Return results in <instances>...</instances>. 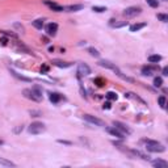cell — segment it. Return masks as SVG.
<instances>
[{"label":"cell","mask_w":168,"mask_h":168,"mask_svg":"<svg viewBox=\"0 0 168 168\" xmlns=\"http://www.w3.org/2000/svg\"><path fill=\"white\" fill-rule=\"evenodd\" d=\"M83 118L87 122H89V124H93V125H96V126H101V127H105V126H106V125H105V122L103 121V120L97 118V117L91 116V114H84Z\"/></svg>","instance_id":"cell-4"},{"label":"cell","mask_w":168,"mask_h":168,"mask_svg":"<svg viewBox=\"0 0 168 168\" xmlns=\"http://www.w3.org/2000/svg\"><path fill=\"white\" fill-rule=\"evenodd\" d=\"M141 12H142L141 7H129L124 11V16H126V17H135V16L141 15Z\"/></svg>","instance_id":"cell-5"},{"label":"cell","mask_w":168,"mask_h":168,"mask_svg":"<svg viewBox=\"0 0 168 168\" xmlns=\"http://www.w3.org/2000/svg\"><path fill=\"white\" fill-rule=\"evenodd\" d=\"M152 166L156 168H167L168 163L166 160H162V159H158V160H152Z\"/></svg>","instance_id":"cell-15"},{"label":"cell","mask_w":168,"mask_h":168,"mask_svg":"<svg viewBox=\"0 0 168 168\" xmlns=\"http://www.w3.org/2000/svg\"><path fill=\"white\" fill-rule=\"evenodd\" d=\"M45 30H46V33L49 36H53V37H54V36L57 34V32H58V24H55V22H50V24L46 25Z\"/></svg>","instance_id":"cell-9"},{"label":"cell","mask_w":168,"mask_h":168,"mask_svg":"<svg viewBox=\"0 0 168 168\" xmlns=\"http://www.w3.org/2000/svg\"><path fill=\"white\" fill-rule=\"evenodd\" d=\"M146 1H147V4L150 5V7H152V8H158L159 7L158 0H146Z\"/></svg>","instance_id":"cell-25"},{"label":"cell","mask_w":168,"mask_h":168,"mask_svg":"<svg viewBox=\"0 0 168 168\" xmlns=\"http://www.w3.org/2000/svg\"><path fill=\"white\" fill-rule=\"evenodd\" d=\"M162 84H163V79H162L160 76H158V78H155V79H154V85L155 87H162Z\"/></svg>","instance_id":"cell-24"},{"label":"cell","mask_w":168,"mask_h":168,"mask_svg":"<svg viewBox=\"0 0 168 168\" xmlns=\"http://www.w3.org/2000/svg\"><path fill=\"white\" fill-rule=\"evenodd\" d=\"M24 96L33 100V101L40 103L42 100V88L40 85H34L30 89H24Z\"/></svg>","instance_id":"cell-1"},{"label":"cell","mask_w":168,"mask_h":168,"mask_svg":"<svg viewBox=\"0 0 168 168\" xmlns=\"http://www.w3.org/2000/svg\"><path fill=\"white\" fill-rule=\"evenodd\" d=\"M164 1H166V0H164Z\"/></svg>","instance_id":"cell-39"},{"label":"cell","mask_w":168,"mask_h":168,"mask_svg":"<svg viewBox=\"0 0 168 168\" xmlns=\"http://www.w3.org/2000/svg\"><path fill=\"white\" fill-rule=\"evenodd\" d=\"M0 145H3V141H0Z\"/></svg>","instance_id":"cell-38"},{"label":"cell","mask_w":168,"mask_h":168,"mask_svg":"<svg viewBox=\"0 0 168 168\" xmlns=\"http://www.w3.org/2000/svg\"><path fill=\"white\" fill-rule=\"evenodd\" d=\"M146 22H138V24H134V25H131L130 26V32H138V30H141L142 28H145L146 26Z\"/></svg>","instance_id":"cell-17"},{"label":"cell","mask_w":168,"mask_h":168,"mask_svg":"<svg viewBox=\"0 0 168 168\" xmlns=\"http://www.w3.org/2000/svg\"><path fill=\"white\" fill-rule=\"evenodd\" d=\"M88 53L92 55V57H95V58H99V57H100L99 50L95 49V47H88Z\"/></svg>","instance_id":"cell-20"},{"label":"cell","mask_w":168,"mask_h":168,"mask_svg":"<svg viewBox=\"0 0 168 168\" xmlns=\"http://www.w3.org/2000/svg\"><path fill=\"white\" fill-rule=\"evenodd\" d=\"M54 66H57V67H61V68H67V67H70L72 63H70V62H63V61H58V59H54L51 62Z\"/></svg>","instance_id":"cell-14"},{"label":"cell","mask_w":168,"mask_h":168,"mask_svg":"<svg viewBox=\"0 0 168 168\" xmlns=\"http://www.w3.org/2000/svg\"><path fill=\"white\" fill-rule=\"evenodd\" d=\"M83 8H84V5H82V4L66 5V7H63V12H78V11H82Z\"/></svg>","instance_id":"cell-11"},{"label":"cell","mask_w":168,"mask_h":168,"mask_svg":"<svg viewBox=\"0 0 168 168\" xmlns=\"http://www.w3.org/2000/svg\"><path fill=\"white\" fill-rule=\"evenodd\" d=\"M110 108V103H105L104 104V109H109Z\"/></svg>","instance_id":"cell-36"},{"label":"cell","mask_w":168,"mask_h":168,"mask_svg":"<svg viewBox=\"0 0 168 168\" xmlns=\"http://www.w3.org/2000/svg\"><path fill=\"white\" fill-rule=\"evenodd\" d=\"M106 131H108L109 134H112L113 137H116V138H120V139H124L125 138V134H122L121 131L118 130L117 127H106Z\"/></svg>","instance_id":"cell-10"},{"label":"cell","mask_w":168,"mask_h":168,"mask_svg":"<svg viewBox=\"0 0 168 168\" xmlns=\"http://www.w3.org/2000/svg\"><path fill=\"white\" fill-rule=\"evenodd\" d=\"M99 66H100V67H104V68H109V70H112V71H114L116 74L120 71L118 67H117L114 63L109 62V61H100V62H99Z\"/></svg>","instance_id":"cell-8"},{"label":"cell","mask_w":168,"mask_h":168,"mask_svg":"<svg viewBox=\"0 0 168 168\" xmlns=\"http://www.w3.org/2000/svg\"><path fill=\"white\" fill-rule=\"evenodd\" d=\"M47 71H49V66L43 64V66L41 67V72H42V74H45V72H47Z\"/></svg>","instance_id":"cell-33"},{"label":"cell","mask_w":168,"mask_h":168,"mask_svg":"<svg viewBox=\"0 0 168 168\" xmlns=\"http://www.w3.org/2000/svg\"><path fill=\"white\" fill-rule=\"evenodd\" d=\"M11 74H12L13 76H16V78H17V79H21V80H24V82H32V79H29V78H25V76H22V75H19L17 72L12 71V70H11Z\"/></svg>","instance_id":"cell-22"},{"label":"cell","mask_w":168,"mask_h":168,"mask_svg":"<svg viewBox=\"0 0 168 168\" xmlns=\"http://www.w3.org/2000/svg\"><path fill=\"white\" fill-rule=\"evenodd\" d=\"M158 103H159V105H160L162 109L166 108V96H159L158 97Z\"/></svg>","instance_id":"cell-23"},{"label":"cell","mask_w":168,"mask_h":168,"mask_svg":"<svg viewBox=\"0 0 168 168\" xmlns=\"http://www.w3.org/2000/svg\"><path fill=\"white\" fill-rule=\"evenodd\" d=\"M145 145H146V148L150 152H164L166 151V147L162 143H159L158 141H151V139H143Z\"/></svg>","instance_id":"cell-2"},{"label":"cell","mask_w":168,"mask_h":168,"mask_svg":"<svg viewBox=\"0 0 168 168\" xmlns=\"http://www.w3.org/2000/svg\"><path fill=\"white\" fill-rule=\"evenodd\" d=\"M156 70H159L158 66H145L142 67V75H145V76H151L152 75L154 71H156Z\"/></svg>","instance_id":"cell-12"},{"label":"cell","mask_w":168,"mask_h":168,"mask_svg":"<svg viewBox=\"0 0 168 168\" xmlns=\"http://www.w3.org/2000/svg\"><path fill=\"white\" fill-rule=\"evenodd\" d=\"M22 130H24V126H22V125H20V126H17V127H16V129H15V130H13V131H15L16 134H20Z\"/></svg>","instance_id":"cell-31"},{"label":"cell","mask_w":168,"mask_h":168,"mask_svg":"<svg viewBox=\"0 0 168 168\" xmlns=\"http://www.w3.org/2000/svg\"><path fill=\"white\" fill-rule=\"evenodd\" d=\"M160 61H162V57L160 55H158V54L150 55V57H148V62L150 63H158V62H160Z\"/></svg>","instance_id":"cell-19"},{"label":"cell","mask_w":168,"mask_h":168,"mask_svg":"<svg viewBox=\"0 0 168 168\" xmlns=\"http://www.w3.org/2000/svg\"><path fill=\"white\" fill-rule=\"evenodd\" d=\"M30 116L32 117H40V116H42V114H41L40 110H30Z\"/></svg>","instance_id":"cell-30"},{"label":"cell","mask_w":168,"mask_h":168,"mask_svg":"<svg viewBox=\"0 0 168 168\" xmlns=\"http://www.w3.org/2000/svg\"><path fill=\"white\" fill-rule=\"evenodd\" d=\"M49 99L51 103H54V104H57V103H59L61 100H62V96H61L59 93H55V92H53V93L49 95Z\"/></svg>","instance_id":"cell-16"},{"label":"cell","mask_w":168,"mask_h":168,"mask_svg":"<svg viewBox=\"0 0 168 168\" xmlns=\"http://www.w3.org/2000/svg\"><path fill=\"white\" fill-rule=\"evenodd\" d=\"M162 74H163L164 76H167V75H168V67H164V68L162 70Z\"/></svg>","instance_id":"cell-34"},{"label":"cell","mask_w":168,"mask_h":168,"mask_svg":"<svg viewBox=\"0 0 168 168\" xmlns=\"http://www.w3.org/2000/svg\"><path fill=\"white\" fill-rule=\"evenodd\" d=\"M78 74H79L80 76H87V75L91 74V68H89L88 64L79 63L78 64Z\"/></svg>","instance_id":"cell-7"},{"label":"cell","mask_w":168,"mask_h":168,"mask_svg":"<svg viewBox=\"0 0 168 168\" xmlns=\"http://www.w3.org/2000/svg\"><path fill=\"white\" fill-rule=\"evenodd\" d=\"M158 19L160 21H163V22H167L168 21V16L164 15V13H158Z\"/></svg>","instance_id":"cell-27"},{"label":"cell","mask_w":168,"mask_h":168,"mask_svg":"<svg viewBox=\"0 0 168 168\" xmlns=\"http://www.w3.org/2000/svg\"><path fill=\"white\" fill-rule=\"evenodd\" d=\"M92 11H93V12H97V13H101V12H105L106 8L105 7H97V5H95V7L92 8Z\"/></svg>","instance_id":"cell-26"},{"label":"cell","mask_w":168,"mask_h":168,"mask_svg":"<svg viewBox=\"0 0 168 168\" xmlns=\"http://www.w3.org/2000/svg\"><path fill=\"white\" fill-rule=\"evenodd\" d=\"M0 164H1V166H5V167H16V164L13 163V162L7 160V159H4V158H0Z\"/></svg>","instance_id":"cell-18"},{"label":"cell","mask_w":168,"mask_h":168,"mask_svg":"<svg viewBox=\"0 0 168 168\" xmlns=\"http://www.w3.org/2000/svg\"><path fill=\"white\" fill-rule=\"evenodd\" d=\"M113 126H114V127H117L122 134H125V135H130V134H131L130 129H129L125 124H122V122H120V121H114L113 122Z\"/></svg>","instance_id":"cell-6"},{"label":"cell","mask_w":168,"mask_h":168,"mask_svg":"<svg viewBox=\"0 0 168 168\" xmlns=\"http://www.w3.org/2000/svg\"><path fill=\"white\" fill-rule=\"evenodd\" d=\"M59 143H63V145H71V142H68V141H62V139H59Z\"/></svg>","instance_id":"cell-35"},{"label":"cell","mask_w":168,"mask_h":168,"mask_svg":"<svg viewBox=\"0 0 168 168\" xmlns=\"http://www.w3.org/2000/svg\"><path fill=\"white\" fill-rule=\"evenodd\" d=\"M28 130H29L30 134L37 135V134H42L46 130V126H45V124H42V122H32L29 125V127H28Z\"/></svg>","instance_id":"cell-3"},{"label":"cell","mask_w":168,"mask_h":168,"mask_svg":"<svg viewBox=\"0 0 168 168\" xmlns=\"http://www.w3.org/2000/svg\"><path fill=\"white\" fill-rule=\"evenodd\" d=\"M33 26L37 28V29H42V26H43V20L42 19H37V20L33 21Z\"/></svg>","instance_id":"cell-21"},{"label":"cell","mask_w":168,"mask_h":168,"mask_svg":"<svg viewBox=\"0 0 168 168\" xmlns=\"http://www.w3.org/2000/svg\"><path fill=\"white\" fill-rule=\"evenodd\" d=\"M0 42H1V45H7V38H1Z\"/></svg>","instance_id":"cell-37"},{"label":"cell","mask_w":168,"mask_h":168,"mask_svg":"<svg viewBox=\"0 0 168 168\" xmlns=\"http://www.w3.org/2000/svg\"><path fill=\"white\" fill-rule=\"evenodd\" d=\"M13 28H16V29H19L21 33H24V26H22L21 24H19V22H15V24H13Z\"/></svg>","instance_id":"cell-29"},{"label":"cell","mask_w":168,"mask_h":168,"mask_svg":"<svg viewBox=\"0 0 168 168\" xmlns=\"http://www.w3.org/2000/svg\"><path fill=\"white\" fill-rule=\"evenodd\" d=\"M129 154H130L131 156H138V158H141V159H143V160H150V156L146 155V154H143V152H141L139 150H130L129 151Z\"/></svg>","instance_id":"cell-13"},{"label":"cell","mask_w":168,"mask_h":168,"mask_svg":"<svg viewBox=\"0 0 168 168\" xmlns=\"http://www.w3.org/2000/svg\"><path fill=\"white\" fill-rule=\"evenodd\" d=\"M106 97H108L109 100H117V95L114 93V92H108V93H106Z\"/></svg>","instance_id":"cell-28"},{"label":"cell","mask_w":168,"mask_h":168,"mask_svg":"<svg viewBox=\"0 0 168 168\" xmlns=\"http://www.w3.org/2000/svg\"><path fill=\"white\" fill-rule=\"evenodd\" d=\"M95 83H96L99 87H103V85H104V80H103V79H96V80H95Z\"/></svg>","instance_id":"cell-32"}]
</instances>
